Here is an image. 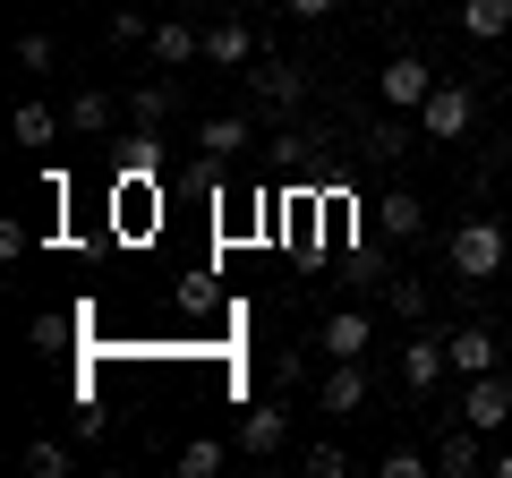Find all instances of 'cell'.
I'll return each instance as SVG.
<instances>
[{"mask_svg":"<svg viewBox=\"0 0 512 478\" xmlns=\"http://www.w3.org/2000/svg\"><path fill=\"white\" fill-rule=\"evenodd\" d=\"M444 257H453L461 282H495L504 257H512V239H504V222H461V231L444 239Z\"/></svg>","mask_w":512,"mask_h":478,"instance_id":"cell-1","label":"cell"},{"mask_svg":"<svg viewBox=\"0 0 512 478\" xmlns=\"http://www.w3.org/2000/svg\"><path fill=\"white\" fill-rule=\"evenodd\" d=\"M470 120H478V94L461 86V77H436L427 103H419V129L436 137V146H453V137H470Z\"/></svg>","mask_w":512,"mask_h":478,"instance_id":"cell-2","label":"cell"},{"mask_svg":"<svg viewBox=\"0 0 512 478\" xmlns=\"http://www.w3.org/2000/svg\"><path fill=\"white\" fill-rule=\"evenodd\" d=\"M461 419H470L478 427V436H495V427H504L512 419V376H461Z\"/></svg>","mask_w":512,"mask_h":478,"instance_id":"cell-3","label":"cell"},{"mask_svg":"<svg viewBox=\"0 0 512 478\" xmlns=\"http://www.w3.org/2000/svg\"><path fill=\"white\" fill-rule=\"evenodd\" d=\"M427 86H436V69H427L419 52H393V60H384V77H376V94H384L393 111H419Z\"/></svg>","mask_w":512,"mask_h":478,"instance_id":"cell-4","label":"cell"},{"mask_svg":"<svg viewBox=\"0 0 512 478\" xmlns=\"http://www.w3.org/2000/svg\"><path fill=\"white\" fill-rule=\"evenodd\" d=\"M444 376H453V350H444V333H410V342H402V385H410V393H436Z\"/></svg>","mask_w":512,"mask_h":478,"instance_id":"cell-5","label":"cell"},{"mask_svg":"<svg viewBox=\"0 0 512 478\" xmlns=\"http://www.w3.org/2000/svg\"><path fill=\"white\" fill-rule=\"evenodd\" d=\"M239 146H256V120H248V111H214V120L197 129V154H205V163H231Z\"/></svg>","mask_w":512,"mask_h":478,"instance_id":"cell-6","label":"cell"},{"mask_svg":"<svg viewBox=\"0 0 512 478\" xmlns=\"http://www.w3.org/2000/svg\"><path fill=\"white\" fill-rule=\"evenodd\" d=\"M367 342H376V325H367L359 308H333L325 333H316V350H325V359H367Z\"/></svg>","mask_w":512,"mask_h":478,"instance_id":"cell-7","label":"cell"},{"mask_svg":"<svg viewBox=\"0 0 512 478\" xmlns=\"http://www.w3.org/2000/svg\"><path fill=\"white\" fill-rule=\"evenodd\" d=\"M444 350H453V376H487L495 359H504V342H495L487 325H453V333H444Z\"/></svg>","mask_w":512,"mask_h":478,"instance_id":"cell-8","label":"cell"},{"mask_svg":"<svg viewBox=\"0 0 512 478\" xmlns=\"http://www.w3.org/2000/svg\"><path fill=\"white\" fill-rule=\"evenodd\" d=\"M146 52H154V69H188V60H205V35H197L188 18H154V43H146Z\"/></svg>","mask_w":512,"mask_h":478,"instance_id":"cell-9","label":"cell"},{"mask_svg":"<svg viewBox=\"0 0 512 478\" xmlns=\"http://www.w3.org/2000/svg\"><path fill=\"white\" fill-rule=\"evenodd\" d=\"M316 402H325L333 419H350V410L367 402V368H359V359H325V385H316Z\"/></svg>","mask_w":512,"mask_h":478,"instance_id":"cell-10","label":"cell"},{"mask_svg":"<svg viewBox=\"0 0 512 478\" xmlns=\"http://www.w3.org/2000/svg\"><path fill=\"white\" fill-rule=\"evenodd\" d=\"M436 470H444V478H470V470H487V453H478V427H470V419H453V436L436 444Z\"/></svg>","mask_w":512,"mask_h":478,"instance_id":"cell-11","label":"cell"},{"mask_svg":"<svg viewBox=\"0 0 512 478\" xmlns=\"http://www.w3.org/2000/svg\"><path fill=\"white\" fill-rule=\"evenodd\" d=\"M461 35L470 43H504L512 35V0H461Z\"/></svg>","mask_w":512,"mask_h":478,"instance_id":"cell-12","label":"cell"},{"mask_svg":"<svg viewBox=\"0 0 512 478\" xmlns=\"http://www.w3.org/2000/svg\"><path fill=\"white\" fill-rule=\"evenodd\" d=\"M256 94H265L274 111H291L299 94H308V69H299V60H265V69H256Z\"/></svg>","mask_w":512,"mask_h":478,"instance_id":"cell-13","label":"cell"},{"mask_svg":"<svg viewBox=\"0 0 512 478\" xmlns=\"http://www.w3.org/2000/svg\"><path fill=\"white\" fill-rule=\"evenodd\" d=\"M205 60H214V69H248V60H256V43H248V26H239V18H222V26H205Z\"/></svg>","mask_w":512,"mask_h":478,"instance_id":"cell-14","label":"cell"},{"mask_svg":"<svg viewBox=\"0 0 512 478\" xmlns=\"http://www.w3.org/2000/svg\"><path fill=\"white\" fill-rule=\"evenodd\" d=\"M239 453H248V461L282 453V410H248V419H239Z\"/></svg>","mask_w":512,"mask_h":478,"instance_id":"cell-15","label":"cell"},{"mask_svg":"<svg viewBox=\"0 0 512 478\" xmlns=\"http://www.w3.org/2000/svg\"><path fill=\"white\" fill-rule=\"evenodd\" d=\"M376 214H384V231H393V239H419V231H427V205L410 197V188H393V197H384Z\"/></svg>","mask_w":512,"mask_h":478,"instance_id":"cell-16","label":"cell"},{"mask_svg":"<svg viewBox=\"0 0 512 478\" xmlns=\"http://www.w3.org/2000/svg\"><path fill=\"white\" fill-rule=\"evenodd\" d=\"M128 120H137V137H154L171 120V86H137V94H128Z\"/></svg>","mask_w":512,"mask_h":478,"instance_id":"cell-17","label":"cell"},{"mask_svg":"<svg viewBox=\"0 0 512 478\" xmlns=\"http://www.w3.org/2000/svg\"><path fill=\"white\" fill-rule=\"evenodd\" d=\"M26 470H35V478H69V470H77V453H69L60 436H35V444H26Z\"/></svg>","mask_w":512,"mask_h":478,"instance_id":"cell-18","label":"cell"},{"mask_svg":"<svg viewBox=\"0 0 512 478\" xmlns=\"http://www.w3.org/2000/svg\"><path fill=\"white\" fill-rule=\"evenodd\" d=\"M222 461H231V444H214V436H188L180 444V478H214Z\"/></svg>","mask_w":512,"mask_h":478,"instance_id":"cell-19","label":"cell"},{"mask_svg":"<svg viewBox=\"0 0 512 478\" xmlns=\"http://www.w3.org/2000/svg\"><path fill=\"white\" fill-rule=\"evenodd\" d=\"M69 129L77 137H103L111 129V94H77V103H69Z\"/></svg>","mask_w":512,"mask_h":478,"instance_id":"cell-20","label":"cell"},{"mask_svg":"<svg viewBox=\"0 0 512 478\" xmlns=\"http://www.w3.org/2000/svg\"><path fill=\"white\" fill-rule=\"evenodd\" d=\"M18 146H52V103H35V94L18 103Z\"/></svg>","mask_w":512,"mask_h":478,"instance_id":"cell-21","label":"cell"},{"mask_svg":"<svg viewBox=\"0 0 512 478\" xmlns=\"http://www.w3.org/2000/svg\"><path fill=\"white\" fill-rule=\"evenodd\" d=\"M52 60H60V43L43 35V26H26L18 35V69H52Z\"/></svg>","mask_w":512,"mask_h":478,"instance_id":"cell-22","label":"cell"},{"mask_svg":"<svg viewBox=\"0 0 512 478\" xmlns=\"http://www.w3.org/2000/svg\"><path fill=\"white\" fill-rule=\"evenodd\" d=\"M111 43H154V18L146 9H111Z\"/></svg>","mask_w":512,"mask_h":478,"instance_id":"cell-23","label":"cell"},{"mask_svg":"<svg viewBox=\"0 0 512 478\" xmlns=\"http://www.w3.org/2000/svg\"><path fill=\"white\" fill-rule=\"evenodd\" d=\"M299 470H308V478H342L350 453H342V444H308V461H299Z\"/></svg>","mask_w":512,"mask_h":478,"instance_id":"cell-24","label":"cell"},{"mask_svg":"<svg viewBox=\"0 0 512 478\" xmlns=\"http://www.w3.org/2000/svg\"><path fill=\"white\" fill-rule=\"evenodd\" d=\"M436 470V453H384V478H427Z\"/></svg>","mask_w":512,"mask_h":478,"instance_id":"cell-25","label":"cell"},{"mask_svg":"<svg viewBox=\"0 0 512 478\" xmlns=\"http://www.w3.org/2000/svg\"><path fill=\"white\" fill-rule=\"evenodd\" d=\"M384 299H393V316H419V308H427L419 282H384Z\"/></svg>","mask_w":512,"mask_h":478,"instance_id":"cell-26","label":"cell"},{"mask_svg":"<svg viewBox=\"0 0 512 478\" xmlns=\"http://www.w3.org/2000/svg\"><path fill=\"white\" fill-rule=\"evenodd\" d=\"M282 9H291V18H299V26H325V18H333V9H342V0H282Z\"/></svg>","mask_w":512,"mask_h":478,"instance_id":"cell-27","label":"cell"},{"mask_svg":"<svg viewBox=\"0 0 512 478\" xmlns=\"http://www.w3.org/2000/svg\"><path fill=\"white\" fill-rule=\"evenodd\" d=\"M495 478H512V453H495Z\"/></svg>","mask_w":512,"mask_h":478,"instance_id":"cell-28","label":"cell"},{"mask_svg":"<svg viewBox=\"0 0 512 478\" xmlns=\"http://www.w3.org/2000/svg\"><path fill=\"white\" fill-rule=\"evenodd\" d=\"M18 9H35V0H18Z\"/></svg>","mask_w":512,"mask_h":478,"instance_id":"cell-29","label":"cell"}]
</instances>
